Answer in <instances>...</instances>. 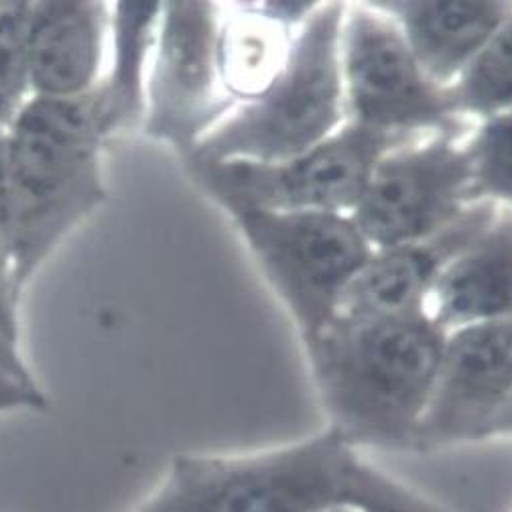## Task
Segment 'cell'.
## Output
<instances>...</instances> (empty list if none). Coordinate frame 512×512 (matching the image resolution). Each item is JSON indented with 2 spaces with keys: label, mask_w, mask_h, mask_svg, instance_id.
I'll list each match as a JSON object with an SVG mask.
<instances>
[{
  "label": "cell",
  "mask_w": 512,
  "mask_h": 512,
  "mask_svg": "<svg viewBox=\"0 0 512 512\" xmlns=\"http://www.w3.org/2000/svg\"><path fill=\"white\" fill-rule=\"evenodd\" d=\"M447 332L429 313L334 322L303 344L336 431L356 447H413L429 407Z\"/></svg>",
  "instance_id": "6da1fadb"
},
{
  "label": "cell",
  "mask_w": 512,
  "mask_h": 512,
  "mask_svg": "<svg viewBox=\"0 0 512 512\" xmlns=\"http://www.w3.org/2000/svg\"><path fill=\"white\" fill-rule=\"evenodd\" d=\"M94 92L31 96L5 131V198L13 293L21 297L55 248L106 200V145Z\"/></svg>",
  "instance_id": "7a4b0ae2"
},
{
  "label": "cell",
  "mask_w": 512,
  "mask_h": 512,
  "mask_svg": "<svg viewBox=\"0 0 512 512\" xmlns=\"http://www.w3.org/2000/svg\"><path fill=\"white\" fill-rule=\"evenodd\" d=\"M346 5H317L295 31L271 84L236 106L183 159L275 163L309 151L344 126L342 23Z\"/></svg>",
  "instance_id": "3957f363"
},
{
  "label": "cell",
  "mask_w": 512,
  "mask_h": 512,
  "mask_svg": "<svg viewBox=\"0 0 512 512\" xmlns=\"http://www.w3.org/2000/svg\"><path fill=\"white\" fill-rule=\"evenodd\" d=\"M364 460L336 431L242 456H175L167 478L194 512H330L350 506Z\"/></svg>",
  "instance_id": "277c9868"
},
{
  "label": "cell",
  "mask_w": 512,
  "mask_h": 512,
  "mask_svg": "<svg viewBox=\"0 0 512 512\" xmlns=\"http://www.w3.org/2000/svg\"><path fill=\"white\" fill-rule=\"evenodd\" d=\"M417 139L346 122L336 135L275 163L181 159L189 177L226 214L234 210L352 214L376 163Z\"/></svg>",
  "instance_id": "5b68a950"
},
{
  "label": "cell",
  "mask_w": 512,
  "mask_h": 512,
  "mask_svg": "<svg viewBox=\"0 0 512 512\" xmlns=\"http://www.w3.org/2000/svg\"><path fill=\"white\" fill-rule=\"evenodd\" d=\"M297 326L322 334L374 252L350 214L234 210L228 214Z\"/></svg>",
  "instance_id": "8992f818"
},
{
  "label": "cell",
  "mask_w": 512,
  "mask_h": 512,
  "mask_svg": "<svg viewBox=\"0 0 512 512\" xmlns=\"http://www.w3.org/2000/svg\"><path fill=\"white\" fill-rule=\"evenodd\" d=\"M340 59L350 124L407 139L464 131L450 88L427 78L397 23L372 3L346 5Z\"/></svg>",
  "instance_id": "52a82bcc"
},
{
  "label": "cell",
  "mask_w": 512,
  "mask_h": 512,
  "mask_svg": "<svg viewBox=\"0 0 512 512\" xmlns=\"http://www.w3.org/2000/svg\"><path fill=\"white\" fill-rule=\"evenodd\" d=\"M222 7L161 3L141 133L183 159L238 106L220 70Z\"/></svg>",
  "instance_id": "ba28073f"
},
{
  "label": "cell",
  "mask_w": 512,
  "mask_h": 512,
  "mask_svg": "<svg viewBox=\"0 0 512 512\" xmlns=\"http://www.w3.org/2000/svg\"><path fill=\"white\" fill-rule=\"evenodd\" d=\"M460 135H433L384 155L350 214L372 250L429 238L472 204V167Z\"/></svg>",
  "instance_id": "9c48e42d"
},
{
  "label": "cell",
  "mask_w": 512,
  "mask_h": 512,
  "mask_svg": "<svg viewBox=\"0 0 512 512\" xmlns=\"http://www.w3.org/2000/svg\"><path fill=\"white\" fill-rule=\"evenodd\" d=\"M512 395V317L447 334L419 450L486 439Z\"/></svg>",
  "instance_id": "30bf717a"
},
{
  "label": "cell",
  "mask_w": 512,
  "mask_h": 512,
  "mask_svg": "<svg viewBox=\"0 0 512 512\" xmlns=\"http://www.w3.org/2000/svg\"><path fill=\"white\" fill-rule=\"evenodd\" d=\"M498 210L496 204L476 202L429 238L374 250L346 289L336 317L384 319L427 313L441 273L486 232Z\"/></svg>",
  "instance_id": "8fae6325"
},
{
  "label": "cell",
  "mask_w": 512,
  "mask_h": 512,
  "mask_svg": "<svg viewBox=\"0 0 512 512\" xmlns=\"http://www.w3.org/2000/svg\"><path fill=\"white\" fill-rule=\"evenodd\" d=\"M108 31L106 3H31V96L70 100L94 92L100 84Z\"/></svg>",
  "instance_id": "7c38bea8"
},
{
  "label": "cell",
  "mask_w": 512,
  "mask_h": 512,
  "mask_svg": "<svg viewBox=\"0 0 512 512\" xmlns=\"http://www.w3.org/2000/svg\"><path fill=\"white\" fill-rule=\"evenodd\" d=\"M447 334L512 317V210L500 208L486 232L447 265L427 303Z\"/></svg>",
  "instance_id": "4fadbf2b"
},
{
  "label": "cell",
  "mask_w": 512,
  "mask_h": 512,
  "mask_svg": "<svg viewBox=\"0 0 512 512\" xmlns=\"http://www.w3.org/2000/svg\"><path fill=\"white\" fill-rule=\"evenodd\" d=\"M401 29L427 78L452 88L512 17V3H372Z\"/></svg>",
  "instance_id": "5bb4252c"
},
{
  "label": "cell",
  "mask_w": 512,
  "mask_h": 512,
  "mask_svg": "<svg viewBox=\"0 0 512 512\" xmlns=\"http://www.w3.org/2000/svg\"><path fill=\"white\" fill-rule=\"evenodd\" d=\"M159 17L161 3H116L110 7V68L94 90L106 141L143 128Z\"/></svg>",
  "instance_id": "9a60e30c"
},
{
  "label": "cell",
  "mask_w": 512,
  "mask_h": 512,
  "mask_svg": "<svg viewBox=\"0 0 512 512\" xmlns=\"http://www.w3.org/2000/svg\"><path fill=\"white\" fill-rule=\"evenodd\" d=\"M297 29L275 19L265 5L236 7L232 17H222V82L238 106L259 96L279 74Z\"/></svg>",
  "instance_id": "2e32d148"
},
{
  "label": "cell",
  "mask_w": 512,
  "mask_h": 512,
  "mask_svg": "<svg viewBox=\"0 0 512 512\" xmlns=\"http://www.w3.org/2000/svg\"><path fill=\"white\" fill-rule=\"evenodd\" d=\"M462 116L490 118L512 108V17L450 88Z\"/></svg>",
  "instance_id": "e0dca14e"
},
{
  "label": "cell",
  "mask_w": 512,
  "mask_h": 512,
  "mask_svg": "<svg viewBox=\"0 0 512 512\" xmlns=\"http://www.w3.org/2000/svg\"><path fill=\"white\" fill-rule=\"evenodd\" d=\"M466 151L476 202L512 210V108L484 118Z\"/></svg>",
  "instance_id": "ac0fdd59"
},
{
  "label": "cell",
  "mask_w": 512,
  "mask_h": 512,
  "mask_svg": "<svg viewBox=\"0 0 512 512\" xmlns=\"http://www.w3.org/2000/svg\"><path fill=\"white\" fill-rule=\"evenodd\" d=\"M31 3H0V133H5L31 98L29 29Z\"/></svg>",
  "instance_id": "d6986e66"
},
{
  "label": "cell",
  "mask_w": 512,
  "mask_h": 512,
  "mask_svg": "<svg viewBox=\"0 0 512 512\" xmlns=\"http://www.w3.org/2000/svg\"><path fill=\"white\" fill-rule=\"evenodd\" d=\"M350 506L358 512H445L366 462L358 474Z\"/></svg>",
  "instance_id": "ffe728a7"
},
{
  "label": "cell",
  "mask_w": 512,
  "mask_h": 512,
  "mask_svg": "<svg viewBox=\"0 0 512 512\" xmlns=\"http://www.w3.org/2000/svg\"><path fill=\"white\" fill-rule=\"evenodd\" d=\"M5 133H0V330L19 344V303L13 293V254L5 198Z\"/></svg>",
  "instance_id": "44dd1931"
},
{
  "label": "cell",
  "mask_w": 512,
  "mask_h": 512,
  "mask_svg": "<svg viewBox=\"0 0 512 512\" xmlns=\"http://www.w3.org/2000/svg\"><path fill=\"white\" fill-rule=\"evenodd\" d=\"M49 401L39 387H29L0 370V413L47 411Z\"/></svg>",
  "instance_id": "7402d4cb"
},
{
  "label": "cell",
  "mask_w": 512,
  "mask_h": 512,
  "mask_svg": "<svg viewBox=\"0 0 512 512\" xmlns=\"http://www.w3.org/2000/svg\"><path fill=\"white\" fill-rule=\"evenodd\" d=\"M0 370L21 380L23 384H29V387H39L31 368L19 352V344L13 342L3 330H0Z\"/></svg>",
  "instance_id": "603a6c76"
},
{
  "label": "cell",
  "mask_w": 512,
  "mask_h": 512,
  "mask_svg": "<svg viewBox=\"0 0 512 512\" xmlns=\"http://www.w3.org/2000/svg\"><path fill=\"white\" fill-rule=\"evenodd\" d=\"M137 512H194L179 492V488L165 476L161 486L143 502Z\"/></svg>",
  "instance_id": "cb8c5ba5"
},
{
  "label": "cell",
  "mask_w": 512,
  "mask_h": 512,
  "mask_svg": "<svg viewBox=\"0 0 512 512\" xmlns=\"http://www.w3.org/2000/svg\"><path fill=\"white\" fill-rule=\"evenodd\" d=\"M488 437H512V395L498 413V417L494 419Z\"/></svg>",
  "instance_id": "d4e9b609"
},
{
  "label": "cell",
  "mask_w": 512,
  "mask_h": 512,
  "mask_svg": "<svg viewBox=\"0 0 512 512\" xmlns=\"http://www.w3.org/2000/svg\"><path fill=\"white\" fill-rule=\"evenodd\" d=\"M330 512H358V510H356V508H352V506H340V508L330 510Z\"/></svg>",
  "instance_id": "484cf974"
}]
</instances>
